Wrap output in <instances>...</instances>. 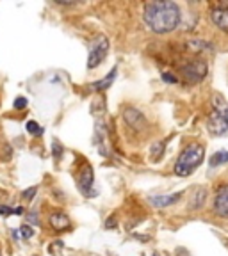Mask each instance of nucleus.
<instances>
[{
    "mask_svg": "<svg viewBox=\"0 0 228 256\" xmlns=\"http://www.w3.org/2000/svg\"><path fill=\"white\" fill-rule=\"evenodd\" d=\"M182 198V192H175V194H166V196H152L150 198V203L153 204V206H169V204H175L178 203Z\"/></svg>",
    "mask_w": 228,
    "mask_h": 256,
    "instance_id": "obj_12",
    "label": "nucleus"
},
{
    "mask_svg": "<svg viewBox=\"0 0 228 256\" xmlns=\"http://www.w3.org/2000/svg\"><path fill=\"white\" fill-rule=\"evenodd\" d=\"M38 194V185H34V187H29L25 188L24 192H22V198H24L25 201H32L34 200V196Z\"/></svg>",
    "mask_w": 228,
    "mask_h": 256,
    "instance_id": "obj_20",
    "label": "nucleus"
},
{
    "mask_svg": "<svg viewBox=\"0 0 228 256\" xmlns=\"http://www.w3.org/2000/svg\"><path fill=\"white\" fill-rule=\"evenodd\" d=\"M15 214V208L11 206H6V204H0V216H4V217H9Z\"/></svg>",
    "mask_w": 228,
    "mask_h": 256,
    "instance_id": "obj_23",
    "label": "nucleus"
},
{
    "mask_svg": "<svg viewBox=\"0 0 228 256\" xmlns=\"http://www.w3.org/2000/svg\"><path fill=\"white\" fill-rule=\"evenodd\" d=\"M143 18L153 34H169L180 25L182 14L178 4L171 0H159L144 6Z\"/></svg>",
    "mask_w": 228,
    "mask_h": 256,
    "instance_id": "obj_1",
    "label": "nucleus"
},
{
    "mask_svg": "<svg viewBox=\"0 0 228 256\" xmlns=\"http://www.w3.org/2000/svg\"><path fill=\"white\" fill-rule=\"evenodd\" d=\"M207 196H208L207 188H205V187H196L194 190L191 192L189 208H191V210H200V208L205 204V201H207Z\"/></svg>",
    "mask_w": 228,
    "mask_h": 256,
    "instance_id": "obj_11",
    "label": "nucleus"
},
{
    "mask_svg": "<svg viewBox=\"0 0 228 256\" xmlns=\"http://www.w3.org/2000/svg\"><path fill=\"white\" fill-rule=\"evenodd\" d=\"M109 52V40L105 36H96L91 41V48H89V57H88V70L98 68L105 60Z\"/></svg>",
    "mask_w": 228,
    "mask_h": 256,
    "instance_id": "obj_4",
    "label": "nucleus"
},
{
    "mask_svg": "<svg viewBox=\"0 0 228 256\" xmlns=\"http://www.w3.org/2000/svg\"><path fill=\"white\" fill-rule=\"evenodd\" d=\"M207 128L212 136H228V121L221 114L212 110L207 118Z\"/></svg>",
    "mask_w": 228,
    "mask_h": 256,
    "instance_id": "obj_6",
    "label": "nucleus"
},
{
    "mask_svg": "<svg viewBox=\"0 0 228 256\" xmlns=\"http://www.w3.org/2000/svg\"><path fill=\"white\" fill-rule=\"evenodd\" d=\"M226 162H228V152L226 150L216 152L210 158H208V166H210V168H219V166L226 164Z\"/></svg>",
    "mask_w": 228,
    "mask_h": 256,
    "instance_id": "obj_16",
    "label": "nucleus"
},
{
    "mask_svg": "<svg viewBox=\"0 0 228 256\" xmlns=\"http://www.w3.org/2000/svg\"><path fill=\"white\" fill-rule=\"evenodd\" d=\"M162 80L168 82V84H176V82H178V78L173 76V75H169V73H162Z\"/></svg>",
    "mask_w": 228,
    "mask_h": 256,
    "instance_id": "obj_25",
    "label": "nucleus"
},
{
    "mask_svg": "<svg viewBox=\"0 0 228 256\" xmlns=\"http://www.w3.org/2000/svg\"><path fill=\"white\" fill-rule=\"evenodd\" d=\"M210 20L221 32L228 34V2H219L210 8Z\"/></svg>",
    "mask_w": 228,
    "mask_h": 256,
    "instance_id": "obj_5",
    "label": "nucleus"
},
{
    "mask_svg": "<svg viewBox=\"0 0 228 256\" xmlns=\"http://www.w3.org/2000/svg\"><path fill=\"white\" fill-rule=\"evenodd\" d=\"M25 128H27V132L31 134V136H38V137H40L41 134H43V128H41V124L36 123V121H29V123L25 124Z\"/></svg>",
    "mask_w": 228,
    "mask_h": 256,
    "instance_id": "obj_18",
    "label": "nucleus"
},
{
    "mask_svg": "<svg viewBox=\"0 0 228 256\" xmlns=\"http://www.w3.org/2000/svg\"><path fill=\"white\" fill-rule=\"evenodd\" d=\"M180 73H182V78H184L187 84H192V86L200 84L208 73V64L201 59H194V60H191V62L184 64L180 68Z\"/></svg>",
    "mask_w": 228,
    "mask_h": 256,
    "instance_id": "obj_3",
    "label": "nucleus"
},
{
    "mask_svg": "<svg viewBox=\"0 0 228 256\" xmlns=\"http://www.w3.org/2000/svg\"><path fill=\"white\" fill-rule=\"evenodd\" d=\"M123 120L134 130H143L146 126V118L143 116V112L137 110L136 107H125L123 108Z\"/></svg>",
    "mask_w": 228,
    "mask_h": 256,
    "instance_id": "obj_8",
    "label": "nucleus"
},
{
    "mask_svg": "<svg viewBox=\"0 0 228 256\" xmlns=\"http://www.w3.org/2000/svg\"><path fill=\"white\" fill-rule=\"evenodd\" d=\"M164 150H166V142L164 140H157V142H153L152 146H150V155L153 156V160H159L160 156L164 155Z\"/></svg>",
    "mask_w": 228,
    "mask_h": 256,
    "instance_id": "obj_17",
    "label": "nucleus"
},
{
    "mask_svg": "<svg viewBox=\"0 0 228 256\" xmlns=\"http://www.w3.org/2000/svg\"><path fill=\"white\" fill-rule=\"evenodd\" d=\"M212 110H216L217 114H221V116L228 121V104L224 102L223 96H219V94L212 96Z\"/></svg>",
    "mask_w": 228,
    "mask_h": 256,
    "instance_id": "obj_14",
    "label": "nucleus"
},
{
    "mask_svg": "<svg viewBox=\"0 0 228 256\" xmlns=\"http://www.w3.org/2000/svg\"><path fill=\"white\" fill-rule=\"evenodd\" d=\"M24 214H25L24 208H15V214H13V216H24Z\"/></svg>",
    "mask_w": 228,
    "mask_h": 256,
    "instance_id": "obj_26",
    "label": "nucleus"
},
{
    "mask_svg": "<svg viewBox=\"0 0 228 256\" xmlns=\"http://www.w3.org/2000/svg\"><path fill=\"white\" fill-rule=\"evenodd\" d=\"M187 48L191 52L200 54V52H212V44L208 41H201V40H191L187 43Z\"/></svg>",
    "mask_w": 228,
    "mask_h": 256,
    "instance_id": "obj_15",
    "label": "nucleus"
},
{
    "mask_svg": "<svg viewBox=\"0 0 228 256\" xmlns=\"http://www.w3.org/2000/svg\"><path fill=\"white\" fill-rule=\"evenodd\" d=\"M116 72H118L116 68H112L107 76H104L102 80H96V82L89 84V89H91V91H105V89H109L112 86V82H114V78H116Z\"/></svg>",
    "mask_w": 228,
    "mask_h": 256,
    "instance_id": "obj_13",
    "label": "nucleus"
},
{
    "mask_svg": "<svg viewBox=\"0 0 228 256\" xmlns=\"http://www.w3.org/2000/svg\"><path fill=\"white\" fill-rule=\"evenodd\" d=\"M13 107H15L16 110H24V108L27 107V98H25V96H18L15 100V104H13Z\"/></svg>",
    "mask_w": 228,
    "mask_h": 256,
    "instance_id": "obj_22",
    "label": "nucleus"
},
{
    "mask_svg": "<svg viewBox=\"0 0 228 256\" xmlns=\"http://www.w3.org/2000/svg\"><path fill=\"white\" fill-rule=\"evenodd\" d=\"M52 155L56 156V160H61V158H63V155H64L63 146H61L57 140H54V142H52Z\"/></svg>",
    "mask_w": 228,
    "mask_h": 256,
    "instance_id": "obj_21",
    "label": "nucleus"
},
{
    "mask_svg": "<svg viewBox=\"0 0 228 256\" xmlns=\"http://www.w3.org/2000/svg\"><path fill=\"white\" fill-rule=\"evenodd\" d=\"M48 220H50V226H52L56 232H64V230H68L70 224H72L70 222V217L64 212H61V210H56V212L50 214Z\"/></svg>",
    "mask_w": 228,
    "mask_h": 256,
    "instance_id": "obj_10",
    "label": "nucleus"
},
{
    "mask_svg": "<svg viewBox=\"0 0 228 256\" xmlns=\"http://www.w3.org/2000/svg\"><path fill=\"white\" fill-rule=\"evenodd\" d=\"M203 156H205V148L203 144L200 142H191L187 144L182 153L178 155V160H176L175 164V174L176 176H189L194 172V169L203 162Z\"/></svg>",
    "mask_w": 228,
    "mask_h": 256,
    "instance_id": "obj_2",
    "label": "nucleus"
},
{
    "mask_svg": "<svg viewBox=\"0 0 228 256\" xmlns=\"http://www.w3.org/2000/svg\"><path fill=\"white\" fill-rule=\"evenodd\" d=\"M18 233H20V236L24 240H29V238H32V236H34V230H32L29 224H24V226H20V228H18Z\"/></svg>",
    "mask_w": 228,
    "mask_h": 256,
    "instance_id": "obj_19",
    "label": "nucleus"
},
{
    "mask_svg": "<svg viewBox=\"0 0 228 256\" xmlns=\"http://www.w3.org/2000/svg\"><path fill=\"white\" fill-rule=\"evenodd\" d=\"M212 210L217 217L228 219V185H223V187L217 188L212 203Z\"/></svg>",
    "mask_w": 228,
    "mask_h": 256,
    "instance_id": "obj_7",
    "label": "nucleus"
},
{
    "mask_svg": "<svg viewBox=\"0 0 228 256\" xmlns=\"http://www.w3.org/2000/svg\"><path fill=\"white\" fill-rule=\"evenodd\" d=\"M93 184H95V172L89 164H86L82 168V171L79 172V188L84 196H91L93 194Z\"/></svg>",
    "mask_w": 228,
    "mask_h": 256,
    "instance_id": "obj_9",
    "label": "nucleus"
},
{
    "mask_svg": "<svg viewBox=\"0 0 228 256\" xmlns=\"http://www.w3.org/2000/svg\"><path fill=\"white\" fill-rule=\"evenodd\" d=\"M27 220L32 224H40V216H38V212H29L27 214Z\"/></svg>",
    "mask_w": 228,
    "mask_h": 256,
    "instance_id": "obj_24",
    "label": "nucleus"
}]
</instances>
